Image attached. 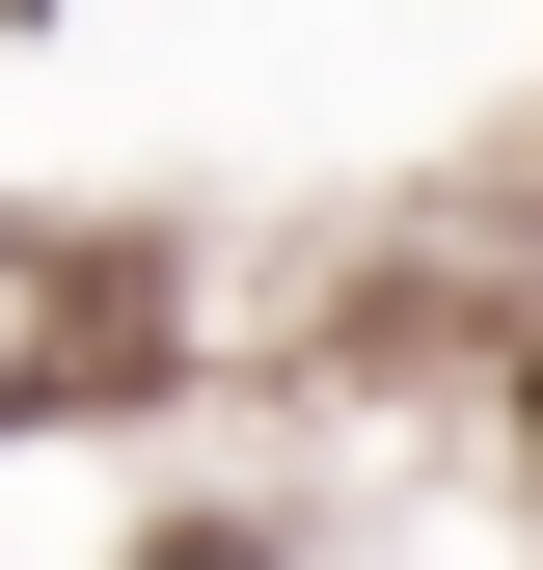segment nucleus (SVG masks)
<instances>
[{
  "mask_svg": "<svg viewBox=\"0 0 543 570\" xmlns=\"http://www.w3.org/2000/svg\"><path fill=\"white\" fill-rule=\"evenodd\" d=\"M164 570H245V543H164Z\"/></svg>",
  "mask_w": 543,
  "mask_h": 570,
  "instance_id": "f257e3e1",
  "label": "nucleus"
},
{
  "mask_svg": "<svg viewBox=\"0 0 543 570\" xmlns=\"http://www.w3.org/2000/svg\"><path fill=\"white\" fill-rule=\"evenodd\" d=\"M516 435H543V381H516Z\"/></svg>",
  "mask_w": 543,
  "mask_h": 570,
  "instance_id": "f03ea898",
  "label": "nucleus"
}]
</instances>
